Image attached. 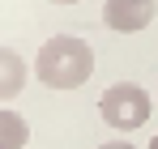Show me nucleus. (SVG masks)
<instances>
[{
    "label": "nucleus",
    "instance_id": "nucleus-1",
    "mask_svg": "<svg viewBox=\"0 0 158 149\" xmlns=\"http://www.w3.org/2000/svg\"><path fill=\"white\" fill-rule=\"evenodd\" d=\"M34 77L47 90H81L94 77V47L77 34H56L34 55Z\"/></svg>",
    "mask_w": 158,
    "mask_h": 149
},
{
    "label": "nucleus",
    "instance_id": "nucleus-2",
    "mask_svg": "<svg viewBox=\"0 0 158 149\" xmlns=\"http://www.w3.org/2000/svg\"><path fill=\"white\" fill-rule=\"evenodd\" d=\"M150 111H154V98H150V90H141L137 81H115V85H107L103 98H98L103 124L120 128V132L145 128L150 124Z\"/></svg>",
    "mask_w": 158,
    "mask_h": 149
},
{
    "label": "nucleus",
    "instance_id": "nucleus-3",
    "mask_svg": "<svg viewBox=\"0 0 158 149\" xmlns=\"http://www.w3.org/2000/svg\"><path fill=\"white\" fill-rule=\"evenodd\" d=\"M158 17L154 0H103V26L115 34H137Z\"/></svg>",
    "mask_w": 158,
    "mask_h": 149
},
{
    "label": "nucleus",
    "instance_id": "nucleus-4",
    "mask_svg": "<svg viewBox=\"0 0 158 149\" xmlns=\"http://www.w3.org/2000/svg\"><path fill=\"white\" fill-rule=\"evenodd\" d=\"M26 60L13 47H0V102H13L22 90H26Z\"/></svg>",
    "mask_w": 158,
    "mask_h": 149
},
{
    "label": "nucleus",
    "instance_id": "nucleus-5",
    "mask_svg": "<svg viewBox=\"0 0 158 149\" xmlns=\"http://www.w3.org/2000/svg\"><path fill=\"white\" fill-rule=\"evenodd\" d=\"M26 141H30V124L17 111L0 107V149H26Z\"/></svg>",
    "mask_w": 158,
    "mask_h": 149
},
{
    "label": "nucleus",
    "instance_id": "nucleus-6",
    "mask_svg": "<svg viewBox=\"0 0 158 149\" xmlns=\"http://www.w3.org/2000/svg\"><path fill=\"white\" fill-rule=\"evenodd\" d=\"M98 149H137L132 141H107V145H98Z\"/></svg>",
    "mask_w": 158,
    "mask_h": 149
},
{
    "label": "nucleus",
    "instance_id": "nucleus-7",
    "mask_svg": "<svg viewBox=\"0 0 158 149\" xmlns=\"http://www.w3.org/2000/svg\"><path fill=\"white\" fill-rule=\"evenodd\" d=\"M52 4H81V0H52Z\"/></svg>",
    "mask_w": 158,
    "mask_h": 149
},
{
    "label": "nucleus",
    "instance_id": "nucleus-8",
    "mask_svg": "<svg viewBox=\"0 0 158 149\" xmlns=\"http://www.w3.org/2000/svg\"><path fill=\"white\" fill-rule=\"evenodd\" d=\"M150 149H158V132H154V141H150Z\"/></svg>",
    "mask_w": 158,
    "mask_h": 149
},
{
    "label": "nucleus",
    "instance_id": "nucleus-9",
    "mask_svg": "<svg viewBox=\"0 0 158 149\" xmlns=\"http://www.w3.org/2000/svg\"><path fill=\"white\" fill-rule=\"evenodd\" d=\"M154 90H158V85H154Z\"/></svg>",
    "mask_w": 158,
    "mask_h": 149
}]
</instances>
